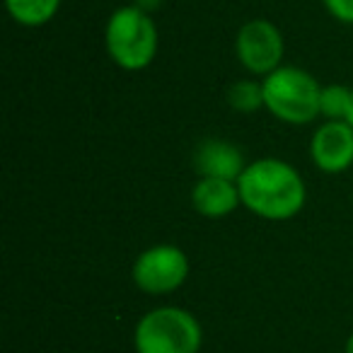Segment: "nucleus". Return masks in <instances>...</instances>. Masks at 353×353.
I'll return each instance as SVG.
<instances>
[{"instance_id": "nucleus-10", "label": "nucleus", "mask_w": 353, "mask_h": 353, "mask_svg": "<svg viewBox=\"0 0 353 353\" xmlns=\"http://www.w3.org/2000/svg\"><path fill=\"white\" fill-rule=\"evenodd\" d=\"M6 6L22 27H41L59 12L61 0H6Z\"/></svg>"}, {"instance_id": "nucleus-7", "label": "nucleus", "mask_w": 353, "mask_h": 353, "mask_svg": "<svg viewBox=\"0 0 353 353\" xmlns=\"http://www.w3.org/2000/svg\"><path fill=\"white\" fill-rule=\"evenodd\" d=\"M314 165L336 174L353 165V128L346 121H327L317 128L310 143Z\"/></svg>"}, {"instance_id": "nucleus-9", "label": "nucleus", "mask_w": 353, "mask_h": 353, "mask_svg": "<svg viewBox=\"0 0 353 353\" xmlns=\"http://www.w3.org/2000/svg\"><path fill=\"white\" fill-rule=\"evenodd\" d=\"M192 203L203 218H225L242 203L237 182L201 176L192 189Z\"/></svg>"}, {"instance_id": "nucleus-11", "label": "nucleus", "mask_w": 353, "mask_h": 353, "mask_svg": "<svg viewBox=\"0 0 353 353\" xmlns=\"http://www.w3.org/2000/svg\"><path fill=\"white\" fill-rule=\"evenodd\" d=\"M228 104L237 112H256L264 107V85L254 80H240L228 90Z\"/></svg>"}, {"instance_id": "nucleus-4", "label": "nucleus", "mask_w": 353, "mask_h": 353, "mask_svg": "<svg viewBox=\"0 0 353 353\" xmlns=\"http://www.w3.org/2000/svg\"><path fill=\"white\" fill-rule=\"evenodd\" d=\"M136 353H199L201 324L182 307L150 310L136 327Z\"/></svg>"}, {"instance_id": "nucleus-3", "label": "nucleus", "mask_w": 353, "mask_h": 353, "mask_svg": "<svg viewBox=\"0 0 353 353\" xmlns=\"http://www.w3.org/2000/svg\"><path fill=\"white\" fill-rule=\"evenodd\" d=\"M264 107L283 123L303 126L319 117L322 88L303 68H276L264 78Z\"/></svg>"}, {"instance_id": "nucleus-12", "label": "nucleus", "mask_w": 353, "mask_h": 353, "mask_svg": "<svg viewBox=\"0 0 353 353\" xmlns=\"http://www.w3.org/2000/svg\"><path fill=\"white\" fill-rule=\"evenodd\" d=\"M351 92L353 90L343 88V85L322 88V94H319V114L327 117L329 121H346L348 107H351Z\"/></svg>"}, {"instance_id": "nucleus-5", "label": "nucleus", "mask_w": 353, "mask_h": 353, "mask_svg": "<svg viewBox=\"0 0 353 353\" xmlns=\"http://www.w3.org/2000/svg\"><path fill=\"white\" fill-rule=\"evenodd\" d=\"M189 276V259L174 245H155L133 264V281L148 295H165L176 290Z\"/></svg>"}, {"instance_id": "nucleus-8", "label": "nucleus", "mask_w": 353, "mask_h": 353, "mask_svg": "<svg viewBox=\"0 0 353 353\" xmlns=\"http://www.w3.org/2000/svg\"><path fill=\"white\" fill-rule=\"evenodd\" d=\"M194 167L201 176H218L237 182L245 172L242 150L225 141H203L194 152Z\"/></svg>"}, {"instance_id": "nucleus-2", "label": "nucleus", "mask_w": 353, "mask_h": 353, "mask_svg": "<svg viewBox=\"0 0 353 353\" xmlns=\"http://www.w3.org/2000/svg\"><path fill=\"white\" fill-rule=\"evenodd\" d=\"M112 61L123 70H143L157 54V30L145 10L138 6L119 8L104 32Z\"/></svg>"}, {"instance_id": "nucleus-14", "label": "nucleus", "mask_w": 353, "mask_h": 353, "mask_svg": "<svg viewBox=\"0 0 353 353\" xmlns=\"http://www.w3.org/2000/svg\"><path fill=\"white\" fill-rule=\"evenodd\" d=\"M346 123L353 128V92H351V107H348V114H346Z\"/></svg>"}, {"instance_id": "nucleus-6", "label": "nucleus", "mask_w": 353, "mask_h": 353, "mask_svg": "<svg viewBox=\"0 0 353 353\" xmlns=\"http://www.w3.org/2000/svg\"><path fill=\"white\" fill-rule=\"evenodd\" d=\"M235 51L240 63L254 75H269L281 68L283 59V37L269 20L245 22L237 32Z\"/></svg>"}, {"instance_id": "nucleus-1", "label": "nucleus", "mask_w": 353, "mask_h": 353, "mask_svg": "<svg viewBox=\"0 0 353 353\" xmlns=\"http://www.w3.org/2000/svg\"><path fill=\"white\" fill-rule=\"evenodd\" d=\"M240 199L264 221H288L305 206V182L295 167L276 157H261L245 167L237 179Z\"/></svg>"}, {"instance_id": "nucleus-15", "label": "nucleus", "mask_w": 353, "mask_h": 353, "mask_svg": "<svg viewBox=\"0 0 353 353\" xmlns=\"http://www.w3.org/2000/svg\"><path fill=\"white\" fill-rule=\"evenodd\" d=\"M346 353H353V332H351V336H348V341H346Z\"/></svg>"}, {"instance_id": "nucleus-13", "label": "nucleus", "mask_w": 353, "mask_h": 353, "mask_svg": "<svg viewBox=\"0 0 353 353\" xmlns=\"http://www.w3.org/2000/svg\"><path fill=\"white\" fill-rule=\"evenodd\" d=\"M324 6L339 22L353 25V0H324Z\"/></svg>"}]
</instances>
